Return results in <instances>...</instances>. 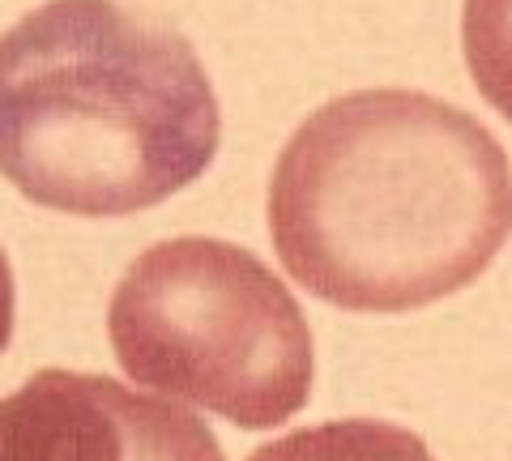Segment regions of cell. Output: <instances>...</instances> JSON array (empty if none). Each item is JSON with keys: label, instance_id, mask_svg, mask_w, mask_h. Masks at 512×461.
<instances>
[{"label": "cell", "instance_id": "52a82bcc", "mask_svg": "<svg viewBox=\"0 0 512 461\" xmlns=\"http://www.w3.org/2000/svg\"><path fill=\"white\" fill-rule=\"evenodd\" d=\"M13 316H18V291H13L9 257H5V248H0V355H5L13 342Z\"/></svg>", "mask_w": 512, "mask_h": 461}, {"label": "cell", "instance_id": "6da1fadb", "mask_svg": "<svg viewBox=\"0 0 512 461\" xmlns=\"http://www.w3.org/2000/svg\"><path fill=\"white\" fill-rule=\"evenodd\" d=\"M512 235V163L487 124L423 90L316 107L269 176V240L303 291L402 316L466 291Z\"/></svg>", "mask_w": 512, "mask_h": 461}, {"label": "cell", "instance_id": "8992f818", "mask_svg": "<svg viewBox=\"0 0 512 461\" xmlns=\"http://www.w3.org/2000/svg\"><path fill=\"white\" fill-rule=\"evenodd\" d=\"M461 52L474 90L512 124V0L461 5Z\"/></svg>", "mask_w": 512, "mask_h": 461}, {"label": "cell", "instance_id": "3957f363", "mask_svg": "<svg viewBox=\"0 0 512 461\" xmlns=\"http://www.w3.org/2000/svg\"><path fill=\"white\" fill-rule=\"evenodd\" d=\"M107 338L128 380L244 432L295 419L312 397V329L256 252L214 235L146 248L111 291Z\"/></svg>", "mask_w": 512, "mask_h": 461}, {"label": "cell", "instance_id": "5b68a950", "mask_svg": "<svg viewBox=\"0 0 512 461\" xmlns=\"http://www.w3.org/2000/svg\"><path fill=\"white\" fill-rule=\"evenodd\" d=\"M248 461H436L427 440L389 419H333L261 444Z\"/></svg>", "mask_w": 512, "mask_h": 461}, {"label": "cell", "instance_id": "7a4b0ae2", "mask_svg": "<svg viewBox=\"0 0 512 461\" xmlns=\"http://www.w3.org/2000/svg\"><path fill=\"white\" fill-rule=\"evenodd\" d=\"M222 141L192 43L120 0H47L0 35V176L73 218H128L184 193Z\"/></svg>", "mask_w": 512, "mask_h": 461}, {"label": "cell", "instance_id": "277c9868", "mask_svg": "<svg viewBox=\"0 0 512 461\" xmlns=\"http://www.w3.org/2000/svg\"><path fill=\"white\" fill-rule=\"evenodd\" d=\"M0 461H227L218 436L175 397L99 372L43 368L0 397Z\"/></svg>", "mask_w": 512, "mask_h": 461}]
</instances>
